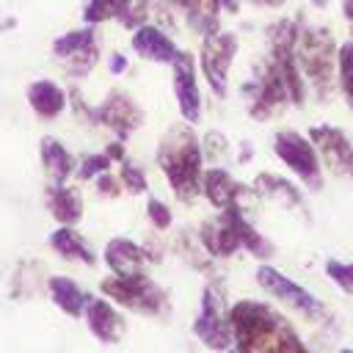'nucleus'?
I'll return each instance as SVG.
<instances>
[{
	"label": "nucleus",
	"instance_id": "nucleus-1",
	"mask_svg": "<svg viewBox=\"0 0 353 353\" xmlns=\"http://www.w3.org/2000/svg\"><path fill=\"white\" fill-rule=\"evenodd\" d=\"M232 336L237 353H309L292 325L259 301H237L232 306Z\"/></svg>",
	"mask_w": 353,
	"mask_h": 353
},
{
	"label": "nucleus",
	"instance_id": "nucleus-2",
	"mask_svg": "<svg viewBox=\"0 0 353 353\" xmlns=\"http://www.w3.org/2000/svg\"><path fill=\"white\" fill-rule=\"evenodd\" d=\"M157 163L168 176L171 190L182 199L190 201L201 190V143L188 127H171L168 135L160 141L157 149Z\"/></svg>",
	"mask_w": 353,
	"mask_h": 353
},
{
	"label": "nucleus",
	"instance_id": "nucleus-3",
	"mask_svg": "<svg viewBox=\"0 0 353 353\" xmlns=\"http://www.w3.org/2000/svg\"><path fill=\"white\" fill-rule=\"evenodd\" d=\"M199 237H201V248L210 256H218V259L232 256L240 248L251 251L259 259H265V256L273 254V248L268 245V240L245 221V215L240 210H221L218 218L204 221Z\"/></svg>",
	"mask_w": 353,
	"mask_h": 353
},
{
	"label": "nucleus",
	"instance_id": "nucleus-4",
	"mask_svg": "<svg viewBox=\"0 0 353 353\" xmlns=\"http://www.w3.org/2000/svg\"><path fill=\"white\" fill-rule=\"evenodd\" d=\"M295 61L306 83H312L320 94L328 91L336 66V44L325 28H303L295 41Z\"/></svg>",
	"mask_w": 353,
	"mask_h": 353
},
{
	"label": "nucleus",
	"instance_id": "nucleus-5",
	"mask_svg": "<svg viewBox=\"0 0 353 353\" xmlns=\"http://www.w3.org/2000/svg\"><path fill=\"white\" fill-rule=\"evenodd\" d=\"M193 334L212 350H226L234 336H232V309L226 306V298L215 287H204L201 292V309L193 323Z\"/></svg>",
	"mask_w": 353,
	"mask_h": 353
},
{
	"label": "nucleus",
	"instance_id": "nucleus-6",
	"mask_svg": "<svg viewBox=\"0 0 353 353\" xmlns=\"http://www.w3.org/2000/svg\"><path fill=\"white\" fill-rule=\"evenodd\" d=\"M102 292L127 306V309H138V312H146V314H154L160 309H165V292L152 281L146 279L143 273H132V276H108L102 279Z\"/></svg>",
	"mask_w": 353,
	"mask_h": 353
},
{
	"label": "nucleus",
	"instance_id": "nucleus-7",
	"mask_svg": "<svg viewBox=\"0 0 353 353\" xmlns=\"http://www.w3.org/2000/svg\"><path fill=\"white\" fill-rule=\"evenodd\" d=\"M273 149L279 154V160L292 168L309 188H320L323 185V168H320V154L314 149V143L309 138H303L295 130H281L273 138Z\"/></svg>",
	"mask_w": 353,
	"mask_h": 353
},
{
	"label": "nucleus",
	"instance_id": "nucleus-8",
	"mask_svg": "<svg viewBox=\"0 0 353 353\" xmlns=\"http://www.w3.org/2000/svg\"><path fill=\"white\" fill-rule=\"evenodd\" d=\"M237 55V36L229 33V30H212L204 36L201 41V72L210 83V88L223 97L226 94V80H229V69H232V61Z\"/></svg>",
	"mask_w": 353,
	"mask_h": 353
},
{
	"label": "nucleus",
	"instance_id": "nucleus-9",
	"mask_svg": "<svg viewBox=\"0 0 353 353\" xmlns=\"http://www.w3.org/2000/svg\"><path fill=\"white\" fill-rule=\"evenodd\" d=\"M309 141L314 143L320 160L325 163V168L331 174L353 182V143L347 141V135L339 127L317 124L309 130Z\"/></svg>",
	"mask_w": 353,
	"mask_h": 353
},
{
	"label": "nucleus",
	"instance_id": "nucleus-10",
	"mask_svg": "<svg viewBox=\"0 0 353 353\" xmlns=\"http://www.w3.org/2000/svg\"><path fill=\"white\" fill-rule=\"evenodd\" d=\"M256 281H259V287H262L265 292H270L273 298L284 301L287 306H292V309H298V312L320 314V309H323V303H320L309 290H303L298 281L287 279L284 273H279V270L270 268V265H259V268H256Z\"/></svg>",
	"mask_w": 353,
	"mask_h": 353
},
{
	"label": "nucleus",
	"instance_id": "nucleus-11",
	"mask_svg": "<svg viewBox=\"0 0 353 353\" xmlns=\"http://www.w3.org/2000/svg\"><path fill=\"white\" fill-rule=\"evenodd\" d=\"M174 97L179 105V113L188 124H196L201 119V91L196 80V58L190 52H179L174 58Z\"/></svg>",
	"mask_w": 353,
	"mask_h": 353
},
{
	"label": "nucleus",
	"instance_id": "nucleus-12",
	"mask_svg": "<svg viewBox=\"0 0 353 353\" xmlns=\"http://www.w3.org/2000/svg\"><path fill=\"white\" fill-rule=\"evenodd\" d=\"M55 55L66 61L69 72L72 74H85L94 63H97V55H99V47H97V36L91 28L85 30H72V33H63L61 39H55L52 44Z\"/></svg>",
	"mask_w": 353,
	"mask_h": 353
},
{
	"label": "nucleus",
	"instance_id": "nucleus-13",
	"mask_svg": "<svg viewBox=\"0 0 353 353\" xmlns=\"http://www.w3.org/2000/svg\"><path fill=\"white\" fill-rule=\"evenodd\" d=\"M201 190H204V196L210 199L212 207H218V210H240V212H243L245 196H251L248 188H243L237 179H232V176H229L226 171H221V168H210V171L204 174Z\"/></svg>",
	"mask_w": 353,
	"mask_h": 353
},
{
	"label": "nucleus",
	"instance_id": "nucleus-14",
	"mask_svg": "<svg viewBox=\"0 0 353 353\" xmlns=\"http://www.w3.org/2000/svg\"><path fill=\"white\" fill-rule=\"evenodd\" d=\"M97 119L105 127H110L113 132H119V138H124V135H130L132 130L141 127L143 113H141V108L127 94H110L102 102V108L97 110Z\"/></svg>",
	"mask_w": 353,
	"mask_h": 353
},
{
	"label": "nucleus",
	"instance_id": "nucleus-15",
	"mask_svg": "<svg viewBox=\"0 0 353 353\" xmlns=\"http://www.w3.org/2000/svg\"><path fill=\"white\" fill-rule=\"evenodd\" d=\"M132 50L141 58L154 61V63H174V58L179 55L171 36L163 33L157 25H138L132 33Z\"/></svg>",
	"mask_w": 353,
	"mask_h": 353
},
{
	"label": "nucleus",
	"instance_id": "nucleus-16",
	"mask_svg": "<svg viewBox=\"0 0 353 353\" xmlns=\"http://www.w3.org/2000/svg\"><path fill=\"white\" fill-rule=\"evenodd\" d=\"M85 320H88V328L94 331V336L102 342H119L124 334V317L108 301L91 298L85 306Z\"/></svg>",
	"mask_w": 353,
	"mask_h": 353
},
{
	"label": "nucleus",
	"instance_id": "nucleus-17",
	"mask_svg": "<svg viewBox=\"0 0 353 353\" xmlns=\"http://www.w3.org/2000/svg\"><path fill=\"white\" fill-rule=\"evenodd\" d=\"M105 262L116 276H132V273H143L146 265V251L141 245H135L132 240L116 237L108 243L105 248Z\"/></svg>",
	"mask_w": 353,
	"mask_h": 353
},
{
	"label": "nucleus",
	"instance_id": "nucleus-18",
	"mask_svg": "<svg viewBox=\"0 0 353 353\" xmlns=\"http://www.w3.org/2000/svg\"><path fill=\"white\" fill-rule=\"evenodd\" d=\"M28 102L41 119H55L66 105V94L52 80H36L28 88Z\"/></svg>",
	"mask_w": 353,
	"mask_h": 353
},
{
	"label": "nucleus",
	"instance_id": "nucleus-19",
	"mask_svg": "<svg viewBox=\"0 0 353 353\" xmlns=\"http://www.w3.org/2000/svg\"><path fill=\"white\" fill-rule=\"evenodd\" d=\"M176 8H182V14L188 17V22H190V28L193 30H199V33H212V30H218V22H215V17H218V11H221V6L226 3V0H171Z\"/></svg>",
	"mask_w": 353,
	"mask_h": 353
},
{
	"label": "nucleus",
	"instance_id": "nucleus-20",
	"mask_svg": "<svg viewBox=\"0 0 353 353\" xmlns=\"http://www.w3.org/2000/svg\"><path fill=\"white\" fill-rule=\"evenodd\" d=\"M47 207L55 215V221H61L63 226L80 221V215H83V199H80V193L74 188H66V185H55L47 193Z\"/></svg>",
	"mask_w": 353,
	"mask_h": 353
},
{
	"label": "nucleus",
	"instance_id": "nucleus-21",
	"mask_svg": "<svg viewBox=\"0 0 353 353\" xmlns=\"http://www.w3.org/2000/svg\"><path fill=\"white\" fill-rule=\"evenodd\" d=\"M50 295H52V301L66 312V314H72V317H77V314H83V309L88 306V295L72 281V279H66V276H52L50 279Z\"/></svg>",
	"mask_w": 353,
	"mask_h": 353
},
{
	"label": "nucleus",
	"instance_id": "nucleus-22",
	"mask_svg": "<svg viewBox=\"0 0 353 353\" xmlns=\"http://www.w3.org/2000/svg\"><path fill=\"white\" fill-rule=\"evenodd\" d=\"M41 163H44L47 176H50L55 185H63L66 176H69L72 168H74L72 154H69L55 138H44V141H41Z\"/></svg>",
	"mask_w": 353,
	"mask_h": 353
},
{
	"label": "nucleus",
	"instance_id": "nucleus-23",
	"mask_svg": "<svg viewBox=\"0 0 353 353\" xmlns=\"http://www.w3.org/2000/svg\"><path fill=\"white\" fill-rule=\"evenodd\" d=\"M50 245H52L61 256H66V259H80V262H85V265H94V251H91L88 243H85L74 229H69V226H61L58 232H52V234H50Z\"/></svg>",
	"mask_w": 353,
	"mask_h": 353
},
{
	"label": "nucleus",
	"instance_id": "nucleus-24",
	"mask_svg": "<svg viewBox=\"0 0 353 353\" xmlns=\"http://www.w3.org/2000/svg\"><path fill=\"white\" fill-rule=\"evenodd\" d=\"M336 72H339V88L353 108V41H345L336 50Z\"/></svg>",
	"mask_w": 353,
	"mask_h": 353
},
{
	"label": "nucleus",
	"instance_id": "nucleus-25",
	"mask_svg": "<svg viewBox=\"0 0 353 353\" xmlns=\"http://www.w3.org/2000/svg\"><path fill=\"white\" fill-rule=\"evenodd\" d=\"M132 0H88V8H85V19L88 22H102V19H110V17H124V11L130 8Z\"/></svg>",
	"mask_w": 353,
	"mask_h": 353
},
{
	"label": "nucleus",
	"instance_id": "nucleus-26",
	"mask_svg": "<svg viewBox=\"0 0 353 353\" xmlns=\"http://www.w3.org/2000/svg\"><path fill=\"white\" fill-rule=\"evenodd\" d=\"M325 273H328V279H331V281H336V287H339L342 292L353 295V262H350V265H345V262L331 259V262L325 265Z\"/></svg>",
	"mask_w": 353,
	"mask_h": 353
},
{
	"label": "nucleus",
	"instance_id": "nucleus-27",
	"mask_svg": "<svg viewBox=\"0 0 353 353\" xmlns=\"http://www.w3.org/2000/svg\"><path fill=\"white\" fill-rule=\"evenodd\" d=\"M121 182H124V188L127 190H132V193H143L146 190V176H143V171L135 165V163H121Z\"/></svg>",
	"mask_w": 353,
	"mask_h": 353
},
{
	"label": "nucleus",
	"instance_id": "nucleus-28",
	"mask_svg": "<svg viewBox=\"0 0 353 353\" xmlns=\"http://www.w3.org/2000/svg\"><path fill=\"white\" fill-rule=\"evenodd\" d=\"M108 168H110V157H108V154H91V157H85L83 165H80V179H91V176H97V174H105Z\"/></svg>",
	"mask_w": 353,
	"mask_h": 353
},
{
	"label": "nucleus",
	"instance_id": "nucleus-29",
	"mask_svg": "<svg viewBox=\"0 0 353 353\" xmlns=\"http://www.w3.org/2000/svg\"><path fill=\"white\" fill-rule=\"evenodd\" d=\"M146 212H149V218H152V223L157 229H168L171 226V210L160 199H149L146 201Z\"/></svg>",
	"mask_w": 353,
	"mask_h": 353
},
{
	"label": "nucleus",
	"instance_id": "nucleus-30",
	"mask_svg": "<svg viewBox=\"0 0 353 353\" xmlns=\"http://www.w3.org/2000/svg\"><path fill=\"white\" fill-rule=\"evenodd\" d=\"M99 190H102V193L116 196V193H119V182H116L113 176H108V174H105V176H99Z\"/></svg>",
	"mask_w": 353,
	"mask_h": 353
},
{
	"label": "nucleus",
	"instance_id": "nucleus-31",
	"mask_svg": "<svg viewBox=\"0 0 353 353\" xmlns=\"http://www.w3.org/2000/svg\"><path fill=\"white\" fill-rule=\"evenodd\" d=\"M342 11H345V19H347L350 33H353V0H345V3H342Z\"/></svg>",
	"mask_w": 353,
	"mask_h": 353
},
{
	"label": "nucleus",
	"instance_id": "nucleus-32",
	"mask_svg": "<svg viewBox=\"0 0 353 353\" xmlns=\"http://www.w3.org/2000/svg\"><path fill=\"white\" fill-rule=\"evenodd\" d=\"M110 69H113V72H124V58H121V55H113V58H110Z\"/></svg>",
	"mask_w": 353,
	"mask_h": 353
},
{
	"label": "nucleus",
	"instance_id": "nucleus-33",
	"mask_svg": "<svg viewBox=\"0 0 353 353\" xmlns=\"http://www.w3.org/2000/svg\"><path fill=\"white\" fill-rule=\"evenodd\" d=\"M254 3H259V6H281L284 0H254Z\"/></svg>",
	"mask_w": 353,
	"mask_h": 353
}]
</instances>
